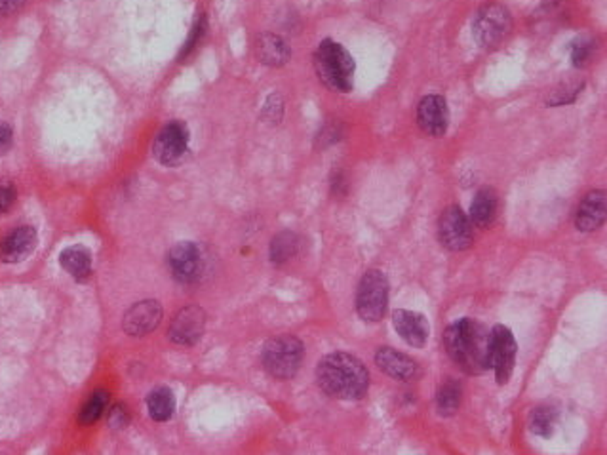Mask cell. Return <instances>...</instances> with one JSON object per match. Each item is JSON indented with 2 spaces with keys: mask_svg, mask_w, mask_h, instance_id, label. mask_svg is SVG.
I'll return each mask as SVG.
<instances>
[{
  "mask_svg": "<svg viewBox=\"0 0 607 455\" xmlns=\"http://www.w3.org/2000/svg\"><path fill=\"white\" fill-rule=\"evenodd\" d=\"M446 351L465 374L480 376L491 368V329L473 319L453 322L444 336Z\"/></svg>",
  "mask_w": 607,
  "mask_h": 455,
  "instance_id": "cell-1",
  "label": "cell"
},
{
  "mask_svg": "<svg viewBox=\"0 0 607 455\" xmlns=\"http://www.w3.org/2000/svg\"><path fill=\"white\" fill-rule=\"evenodd\" d=\"M320 389L339 400H360L369 389L366 366L349 353H331L316 368Z\"/></svg>",
  "mask_w": 607,
  "mask_h": 455,
  "instance_id": "cell-2",
  "label": "cell"
},
{
  "mask_svg": "<svg viewBox=\"0 0 607 455\" xmlns=\"http://www.w3.org/2000/svg\"><path fill=\"white\" fill-rule=\"evenodd\" d=\"M316 75L324 85L339 93L352 90L354 82V60L351 53L334 40H324L314 53Z\"/></svg>",
  "mask_w": 607,
  "mask_h": 455,
  "instance_id": "cell-3",
  "label": "cell"
},
{
  "mask_svg": "<svg viewBox=\"0 0 607 455\" xmlns=\"http://www.w3.org/2000/svg\"><path fill=\"white\" fill-rule=\"evenodd\" d=\"M305 349L295 336H279L267 341L263 347V368L274 379H292L303 362Z\"/></svg>",
  "mask_w": 607,
  "mask_h": 455,
  "instance_id": "cell-4",
  "label": "cell"
},
{
  "mask_svg": "<svg viewBox=\"0 0 607 455\" xmlns=\"http://www.w3.org/2000/svg\"><path fill=\"white\" fill-rule=\"evenodd\" d=\"M389 305V280L379 269L368 271L356 289V311L366 322H379Z\"/></svg>",
  "mask_w": 607,
  "mask_h": 455,
  "instance_id": "cell-5",
  "label": "cell"
},
{
  "mask_svg": "<svg viewBox=\"0 0 607 455\" xmlns=\"http://www.w3.org/2000/svg\"><path fill=\"white\" fill-rule=\"evenodd\" d=\"M510 25H513V21H510V13L506 12V8L499 4L482 8L473 25L476 43L482 48H493L508 35Z\"/></svg>",
  "mask_w": 607,
  "mask_h": 455,
  "instance_id": "cell-6",
  "label": "cell"
},
{
  "mask_svg": "<svg viewBox=\"0 0 607 455\" xmlns=\"http://www.w3.org/2000/svg\"><path fill=\"white\" fill-rule=\"evenodd\" d=\"M438 237L451 252H463L473 246V225L459 206H449L440 215Z\"/></svg>",
  "mask_w": 607,
  "mask_h": 455,
  "instance_id": "cell-7",
  "label": "cell"
},
{
  "mask_svg": "<svg viewBox=\"0 0 607 455\" xmlns=\"http://www.w3.org/2000/svg\"><path fill=\"white\" fill-rule=\"evenodd\" d=\"M189 150V130L183 122L174 120L158 132L153 143V155L160 164L174 167L183 160Z\"/></svg>",
  "mask_w": 607,
  "mask_h": 455,
  "instance_id": "cell-8",
  "label": "cell"
},
{
  "mask_svg": "<svg viewBox=\"0 0 607 455\" xmlns=\"http://www.w3.org/2000/svg\"><path fill=\"white\" fill-rule=\"evenodd\" d=\"M518 345L506 326L497 324L491 329V368L499 385H506L514 371Z\"/></svg>",
  "mask_w": 607,
  "mask_h": 455,
  "instance_id": "cell-9",
  "label": "cell"
},
{
  "mask_svg": "<svg viewBox=\"0 0 607 455\" xmlns=\"http://www.w3.org/2000/svg\"><path fill=\"white\" fill-rule=\"evenodd\" d=\"M206 328V313L198 305H189L175 314L170 324V339L183 347L200 341Z\"/></svg>",
  "mask_w": 607,
  "mask_h": 455,
  "instance_id": "cell-10",
  "label": "cell"
},
{
  "mask_svg": "<svg viewBox=\"0 0 607 455\" xmlns=\"http://www.w3.org/2000/svg\"><path fill=\"white\" fill-rule=\"evenodd\" d=\"M168 265L175 280L183 284L197 282L202 269V256L198 246L192 242L175 244L168 256Z\"/></svg>",
  "mask_w": 607,
  "mask_h": 455,
  "instance_id": "cell-11",
  "label": "cell"
},
{
  "mask_svg": "<svg viewBox=\"0 0 607 455\" xmlns=\"http://www.w3.org/2000/svg\"><path fill=\"white\" fill-rule=\"evenodd\" d=\"M162 321V307L158 301L153 299H147V301H140L132 305L126 314H124V329H126V334L134 336V337H142L153 332L157 329V326Z\"/></svg>",
  "mask_w": 607,
  "mask_h": 455,
  "instance_id": "cell-12",
  "label": "cell"
},
{
  "mask_svg": "<svg viewBox=\"0 0 607 455\" xmlns=\"http://www.w3.org/2000/svg\"><path fill=\"white\" fill-rule=\"evenodd\" d=\"M417 122L425 134L440 137L444 135L449 124L448 103L441 95H426L417 107Z\"/></svg>",
  "mask_w": 607,
  "mask_h": 455,
  "instance_id": "cell-13",
  "label": "cell"
},
{
  "mask_svg": "<svg viewBox=\"0 0 607 455\" xmlns=\"http://www.w3.org/2000/svg\"><path fill=\"white\" fill-rule=\"evenodd\" d=\"M36 248V231L29 225L13 229L0 240V261L3 264H20L29 257Z\"/></svg>",
  "mask_w": 607,
  "mask_h": 455,
  "instance_id": "cell-14",
  "label": "cell"
},
{
  "mask_svg": "<svg viewBox=\"0 0 607 455\" xmlns=\"http://www.w3.org/2000/svg\"><path fill=\"white\" fill-rule=\"evenodd\" d=\"M393 324H394V329L398 332V336L402 337L408 345H411V347L421 349L426 345L431 328H429V321H426V316H423L421 313L398 309L393 314Z\"/></svg>",
  "mask_w": 607,
  "mask_h": 455,
  "instance_id": "cell-15",
  "label": "cell"
},
{
  "mask_svg": "<svg viewBox=\"0 0 607 455\" xmlns=\"http://www.w3.org/2000/svg\"><path fill=\"white\" fill-rule=\"evenodd\" d=\"M605 222V192L592 191L579 204V210L575 215V225L579 231L592 232L603 225Z\"/></svg>",
  "mask_w": 607,
  "mask_h": 455,
  "instance_id": "cell-16",
  "label": "cell"
},
{
  "mask_svg": "<svg viewBox=\"0 0 607 455\" xmlns=\"http://www.w3.org/2000/svg\"><path fill=\"white\" fill-rule=\"evenodd\" d=\"M376 364L386 376L400 381H409L417 374V364L409 356L398 353L391 347H381L376 353Z\"/></svg>",
  "mask_w": 607,
  "mask_h": 455,
  "instance_id": "cell-17",
  "label": "cell"
},
{
  "mask_svg": "<svg viewBox=\"0 0 607 455\" xmlns=\"http://www.w3.org/2000/svg\"><path fill=\"white\" fill-rule=\"evenodd\" d=\"M255 56L261 63L271 67H282L292 58V50L279 35H261L255 43Z\"/></svg>",
  "mask_w": 607,
  "mask_h": 455,
  "instance_id": "cell-18",
  "label": "cell"
},
{
  "mask_svg": "<svg viewBox=\"0 0 607 455\" xmlns=\"http://www.w3.org/2000/svg\"><path fill=\"white\" fill-rule=\"evenodd\" d=\"M60 264L77 280H86L92 274V254L85 246L65 248L60 256Z\"/></svg>",
  "mask_w": 607,
  "mask_h": 455,
  "instance_id": "cell-19",
  "label": "cell"
},
{
  "mask_svg": "<svg viewBox=\"0 0 607 455\" xmlns=\"http://www.w3.org/2000/svg\"><path fill=\"white\" fill-rule=\"evenodd\" d=\"M497 214V195L490 187L480 189L471 206V219L478 229H488Z\"/></svg>",
  "mask_w": 607,
  "mask_h": 455,
  "instance_id": "cell-20",
  "label": "cell"
},
{
  "mask_svg": "<svg viewBox=\"0 0 607 455\" xmlns=\"http://www.w3.org/2000/svg\"><path fill=\"white\" fill-rule=\"evenodd\" d=\"M149 416L155 421H168L175 411V398L168 387H158L147 396Z\"/></svg>",
  "mask_w": 607,
  "mask_h": 455,
  "instance_id": "cell-21",
  "label": "cell"
},
{
  "mask_svg": "<svg viewBox=\"0 0 607 455\" xmlns=\"http://www.w3.org/2000/svg\"><path fill=\"white\" fill-rule=\"evenodd\" d=\"M459 404H461V385L455 379H448L438 389V396H436L438 413L440 416L449 418L459 410Z\"/></svg>",
  "mask_w": 607,
  "mask_h": 455,
  "instance_id": "cell-22",
  "label": "cell"
},
{
  "mask_svg": "<svg viewBox=\"0 0 607 455\" xmlns=\"http://www.w3.org/2000/svg\"><path fill=\"white\" fill-rule=\"evenodd\" d=\"M297 248H299V240L294 232L284 231L280 234H276L271 242L272 264H286V261H289L297 254Z\"/></svg>",
  "mask_w": 607,
  "mask_h": 455,
  "instance_id": "cell-23",
  "label": "cell"
},
{
  "mask_svg": "<svg viewBox=\"0 0 607 455\" xmlns=\"http://www.w3.org/2000/svg\"><path fill=\"white\" fill-rule=\"evenodd\" d=\"M558 421V411L552 408V406H541V408H535L531 413V419H530V427L531 431L541 436V438H550L552 433H554V427Z\"/></svg>",
  "mask_w": 607,
  "mask_h": 455,
  "instance_id": "cell-24",
  "label": "cell"
},
{
  "mask_svg": "<svg viewBox=\"0 0 607 455\" xmlns=\"http://www.w3.org/2000/svg\"><path fill=\"white\" fill-rule=\"evenodd\" d=\"M107 402H109V394L105 391H98V393H93L90 396L88 402L85 404V408L80 410V416H78V421L82 425H92L98 421L101 418V413L105 411L107 408Z\"/></svg>",
  "mask_w": 607,
  "mask_h": 455,
  "instance_id": "cell-25",
  "label": "cell"
},
{
  "mask_svg": "<svg viewBox=\"0 0 607 455\" xmlns=\"http://www.w3.org/2000/svg\"><path fill=\"white\" fill-rule=\"evenodd\" d=\"M592 52H595V46H592L590 40H577V43L571 46V61L575 67H583L590 56Z\"/></svg>",
  "mask_w": 607,
  "mask_h": 455,
  "instance_id": "cell-26",
  "label": "cell"
},
{
  "mask_svg": "<svg viewBox=\"0 0 607 455\" xmlns=\"http://www.w3.org/2000/svg\"><path fill=\"white\" fill-rule=\"evenodd\" d=\"M204 33H206V18L200 16L198 21L195 23V27H192V31H190V35H189V38H187V43H185V46H183V50H182V58H187L189 53L198 46V43L202 40Z\"/></svg>",
  "mask_w": 607,
  "mask_h": 455,
  "instance_id": "cell-27",
  "label": "cell"
},
{
  "mask_svg": "<svg viewBox=\"0 0 607 455\" xmlns=\"http://www.w3.org/2000/svg\"><path fill=\"white\" fill-rule=\"evenodd\" d=\"M16 200V189L12 185H0V212H6Z\"/></svg>",
  "mask_w": 607,
  "mask_h": 455,
  "instance_id": "cell-28",
  "label": "cell"
},
{
  "mask_svg": "<svg viewBox=\"0 0 607 455\" xmlns=\"http://www.w3.org/2000/svg\"><path fill=\"white\" fill-rule=\"evenodd\" d=\"M13 142V134L12 128L8 126L6 122H0V155H6Z\"/></svg>",
  "mask_w": 607,
  "mask_h": 455,
  "instance_id": "cell-29",
  "label": "cell"
},
{
  "mask_svg": "<svg viewBox=\"0 0 607 455\" xmlns=\"http://www.w3.org/2000/svg\"><path fill=\"white\" fill-rule=\"evenodd\" d=\"M128 410H124L122 406H115L113 410H110V418H109V423L113 425V427H124L128 421Z\"/></svg>",
  "mask_w": 607,
  "mask_h": 455,
  "instance_id": "cell-30",
  "label": "cell"
},
{
  "mask_svg": "<svg viewBox=\"0 0 607 455\" xmlns=\"http://www.w3.org/2000/svg\"><path fill=\"white\" fill-rule=\"evenodd\" d=\"M23 4H25V0H0V16H6V13L16 12Z\"/></svg>",
  "mask_w": 607,
  "mask_h": 455,
  "instance_id": "cell-31",
  "label": "cell"
}]
</instances>
